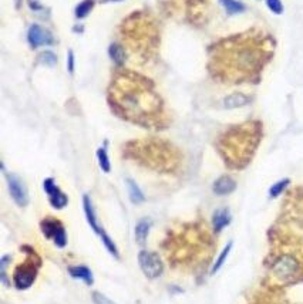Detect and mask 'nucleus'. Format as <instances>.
<instances>
[{
    "label": "nucleus",
    "instance_id": "obj_11",
    "mask_svg": "<svg viewBox=\"0 0 303 304\" xmlns=\"http://www.w3.org/2000/svg\"><path fill=\"white\" fill-rule=\"evenodd\" d=\"M231 223V215L228 209H218L215 210L214 216H212V226L214 230L219 233L221 230H223L228 225Z\"/></svg>",
    "mask_w": 303,
    "mask_h": 304
},
{
    "label": "nucleus",
    "instance_id": "obj_18",
    "mask_svg": "<svg viewBox=\"0 0 303 304\" xmlns=\"http://www.w3.org/2000/svg\"><path fill=\"white\" fill-rule=\"evenodd\" d=\"M94 7V0H83L77 7H76V17L77 19H84L90 15V12Z\"/></svg>",
    "mask_w": 303,
    "mask_h": 304
},
{
    "label": "nucleus",
    "instance_id": "obj_17",
    "mask_svg": "<svg viewBox=\"0 0 303 304\" xmlns=\"http://www.w3.org/2000/svg\"><path fill=\"white\" fill-rule=\"evenodd\" d=\"M99 236H100L101 242H102V246H104V247H105L107 250H108V253L113 254L114 257H117V259H118V257H120V253H118L117 246H116V243L113 242V239H111V237L107 235V232H105V230L102 229V230H101V233H100V235H99Z\"/></svg>",
    "mask_w": 303,
    "mask_h": 304
},
{
    "label": "nucleus",
    "instance_id": "obj_13",
    "mask_svg": "<svg viewBox=\"0 0 303 304\" xmlns=\"http://www.w3.org/2000/svg\"><path fill=\"white\" fill-rule=\"evenodd\" d=\"M68 274L73 277V279H80L83 280L87 286H91L93 285V273L90 271V269L87 266H71L68 267Z\"/></svg>",
    "mask_w": 303,
    "mask_h": 304
},
{
    "label": "nucleus",
    "instance_id": "obj_26",
    "mask_svg": "<svg viewBox=\"0 0 303 304\" xmlns=\"http://www.w3.org/2000/svg\"><path fill=\"white\" fill-rule=\"evenodd\" d=\"M27 1H29L30 9L34 10V12H37V10H41V9H43V6L39 3V0H27Z\"/></svg>",
    "mask_w": 303,
    "mask_h": 304
},
{
    "label": "nucleus",
    "instance_id": "obj_22",
    "mask_svg": "<svg viewBox=\"0 0 303 304\" xmlns=\"http://www.w3.org/2000/svg\"><path fill=\"white\" fill-rule=\"evenodd\" d=\"M39 60L41 64H46V66H54L57 63V57L53 51H44L39 56Z\"/></svg>",
    "mask_w": 303,
    "mask_h": 304
},
{
    "label": "nucleus",
    "instance_id": "obj_16",
    "mask_svg": "<svg viewBox=\"0 0 303 304\" xmlns=\"http://www.w3.org/2000/svg\"><path fill=\"white\" fill-rule=\"evenodd\" d=\"M108 54L111 57V60L117 64V66H122L124 61H125V51L124 49L120 46V44H111L110 49H108Z\"/></svg>",
    "mask_w": 303,
    "mask_h": 304
},
{
    "label": "nucleus",
    "instance_id": "obj_10",
    "mask_svg": "<svg viewBox=\"0 0 303 304\" xmlns=\"http://www.w3.org/2000/svg\"><path fill=\"white\" fill-rule=\"evenodd\" d=\"M150 229H151V220L147 219V218H142L141 220H138V223L135 226V242L140 246H142V247L147 243Z\"/></svg>",
    "mask_w": 303,
    "mask_h": 304
},
{
    "label": "nucleus",
    "instance_id": "obj_25",
    "mask_svg": "<svg viewBox=\"0 0 303 304\" xmlns=\"http://www.w3.org/2000/svg\"><path fill=\"white\" fill-rule=\"evenodd\" d=\"M67 70L70 74L74 73V53L73 50H68L67 53Z\"/></svg>",
    "mask_w": 303,
    "mask_h": 304
},
{
    "label": "nucleus",
    "instance_id": "obj_19",
    "mask_svg": "<svg viewBox=\"0 0 303 304\" xmlns=\"http://www.w3.org/2000/svg\"><path fill=\"white\" fill-rule=\"evenodd\" d=\"M231 249H232V242H229L225 247H223V250L221 252V254L218 256V259H217V262H215V265H214V267H212V274H215L217 271L223 266V263H225V260H226V257H228V254L231 252Z\"/></svg>",
    "mask_w": 303,
    "mask_h": 304
},
{
    "label": "nucleus",
    "instance_id": "obj_14",
    "mask_svg": "<svg viewBox=\"0 0 303 304\" xmlns=\"http://www.w3.org/2000/svg\"><path fill=\"white\" fill-rule=\"evenodd\" d=\"M127 186H128V193H130V199L133 203H142L145 201L144 193L141 192L140 186L135 184L133 179H127Z\"/></svg>",
    "mask_w": 303,
    "mask_h": 304
},
{
    "label": "nucleus",
    "instance_id": "obj_20",
    "mask_svg": "<svg viewBox=\"0 0 303 304\" xmlns=\"http://www.w3.org/2000/svg\"><path fill=\"white\" fill-rule=\"evenodd\" d=\"M97 159H99V165L102 172L108 173L111 171V164H110V159H108V155H107V151L105 148H100L97 151Z\"/></svg>",
    "mask_w": 303,
    "mask_h": 304
},
{
    "label": "nucleus",
    "instance_id": "obj_7",
    "mask_svg": "<svg viewBox=\"0 0 303 304\" xmlns=\"http://www.w3.org/2000/svg\"><path fill=\"white\" fill-rule=\"evenodd\" d=\"M27 40H29L32 47H40V46H44V44H51L53 43V36L47 30H44L41 26L33 24L29 29Z\"/></svg>",
    "mask_w": 303,
    "mask_h": 304
},
{
    "label": "nucleus",
    "instance_id": "obj_3",
    "mask_svg": "<svg viewBox=\"0 0 303 304\" xmlns=\"http://www.w3.org/2000/svg\"><path fill=\"white\" fill-rule=\"evenodd\" d=\"M40 229L43 232V235L53 240V243L63 249L67 245V235H66V229L63 226V223L60 220L54 219V218H46L41 220L40 223Z\"/></svg>",
    "mask_w": 303,
    "mask_h": 304
},
{
    "label": "nucleus",
    "instance_id": "obj_1",
    "mask_svg": "<svg viewBox=\"0 0 303 304\" xmlns=\"http://www.w3.org/2000/svg\"><path fill=\"white\" fill-rule=\"evenodd\" d=\"M299 270H301V265H299L298 259L290 254L281 256L272 266L273 276L281 282H290L292 279L296 277Z\"/></svg>",
    "mask_w": 303,
    "mask_h": 304
},
{
    "label": "nucleus",
    "instance_id": "obj_24",
    "mask_svg": "<svg viewBox=\"0 0 303 304\" xmlns=\"http://www.w3.org/2000/svg\"><path fill=\"white\" fill-rule=\"evenodd\" d=\"M93 302H94V304H116L114 302H111L108 297H105L104 294L99 293V291L93 293Z\"/></svg>",
    "mask_w": 303,
    "mask_h": 304
},
{
    "label": "nucleus",
    "instance_id": "obj_5",
    "mask_svg": "<svg viewBox=\"0 0 303 304\" xmlns=\"http://www.w3.org/2000/svg\"><path fill=\"white\" fill-rule=\"evenodd\" d=\"M6 179H7L9 192H10V195H12V198L16 202L17 206H20V208L26 206L29 203V193H27L26 185L15 173H7Z\"/></svg>",
    "mask_w": 303,
    "mask_h": 304
},
{
    "label": "nucleus",
    "instance_id": "obj_12",
    "mask_svg": "<svg viewBox=\"0 0 303 304\" xmlns=\"http://www.w3.org/2000/svg\"><path fill=\"white\" fill-rule=\"evenodd\" d=\"M249 102H251V97H248L242 93H234V94L225 97L223 107L228 110H234V108H239V107H245Z\"/></svg>",
    "mask_w": 303,
    "mask_h": 304
},
{
    "label": "nucleus",
    "instance_id": "obj_23",
    "mask_svg": "<svg viewBox=\"0 0 303 304\" xmlns=\"http://www.w3.org/2000/svg\"><path fill=\"white\" fill-rule=\"evenodd\" d=\"M266 4L269 10L275 15H282L283 13V4L281 0H266Z\"/></svg>",
    "mask_w": 303,
    "mask_h": 304
},
{
    "label": "nucleus",
    "instance_id": "obj_2",
    "mask_svg": "<svg viewBox=\"0 0 303 304\" xmlns=\"http://www.w3.org/2000/svg\"><path fill=\"white\" fill-rule=\"evenodd\" d=\"M138 265L140 269L144 273L147 279H158L162 271H164V265L160 259V256L150 250H141L138 253Z\"/></svg>",
    "mask_w": 303,
    "mask_h": 304
},
{
    "label": "nucleus",
    "instance_id": "obj_6",
    "mask_svg": "<svg viewBox=\"0 0 303 304\" xmlns=\"http://www.w3.org/2000/svg\"><path fill=\"white\" fill-rule=\"evenodd\" d=\"M43 188H44V192L49 195V202L54 208V209H64L67 206L68 198L66 196V193H63L60 190V188L54 184V181L51 178L44 179L43 182Z\"/></svg>",
    "mask_w": 303,
    "mask_h": 304
},
{
    "label": "nucleus",
    "instance_id": "obj_8",
    "mask_svg": "<svg viewBox=\"0 0 303 304\" xmlns=\"http://www.w3.org/2000/svg\"><path fill=\"white\" fill-rule=\"evenodd\" d=\"M236 189V182L234 178L228 176V175H223L218 178L214 185H212V190L214 193H217L219 196H225V195H229L232 193Z\"/></svg>",
    "mask_w": 303,
    "mask_h": 304
},
{
    "label": "nucleus",
    "instance_id": "obj_9",
    "mask_svg": "<svg viewBox=\"0 0 303 304\" xmlns=\"http://www.w3.org/2000/svg\"><path fill=\"white\" fill-rule=\"evenodd\" d=\"M83 206H84V213L85 218H87V222L90 225V228L94 230V233L100 235L102 228L100 226L99 220H97V216H96V210H94V206H93V202L90 199V196L84 195L83 196Z\"/></svg>",
    "mask_w": 303,
    "mask_h": 304
},
{
    "label": "nucleus",
    "instance_id": "obj_27",
    "mask_svg": "<svg viewBox=\"0 0 303 304\" xmlns=\"http://www.w3.org/2000/svg\"><path fill=\"white\" fill-rule=\"evenodd\" d=\"M111 1H122V0H101V3H111Z\"/></svg>",
    "mask_w": 303,
    "mask_h": 304
},
{
    "label": "nucleus",
    "instance_id": "obj_4",
    "mask_svg": "<svg viewBox=\"0 0 303 304\" xmlns=\"http://www.w3.org/2000/svg\"><path fill=\"white\" fill-rule=\"evenodd\" d=\"M40 263L34 265L33 262H26L24 265L19 266L13 273V283L17 290H26L34 283V279L37 276Z\"/></svg>",
    "mask_w": 303,
    "mask_h": 304
},
{
    "label": "nucleus",
    "instance_id": "obj_15",
    "mask_svg": "<svg viewBox=\"0 0 303 304\" xmlns=\"http://www.w3.org/2000/svg\"><path fill=\"white\" fill-rule=\"evenodd\" d=\"M228 15H238L245 12V4L238 0H219Z\"/></svg>",
    "mask_w": 303,
    "mask_h": 304
},
{
    "label": "nucleus",
    "instance_id": "obj_21",
    "mask_svg": "<svg viewBox=\"0 0 303 304\" xmlns=\"http://www.w3.org/2000/svg\"><path fill=\"white\" fill-rule=\"evenodd\" d=\"M289 179H282V181H279V182H276L275 185L273 186H270V189H269V196L270 198H278L285 189L287 188V185H289Z\"/></svg>",
    "mask_w": 303,
    "mask_h": 304
}]
</instances>
